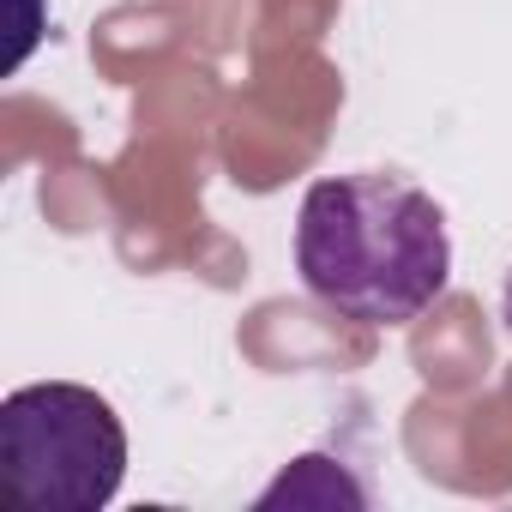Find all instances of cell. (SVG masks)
Masks as SVG:
<instances>
[{"mask_svg": "<svg viewBox=\"0 0 512 512\" xmlns=\"http://www.w3.org/2000/svg\"><path fill=\"white\" fill-rule=\"evenodd\" d=\"M296 272L344 320L410 326L452 284L446 211L392 169L326 175L296 217Z\"/></svg>", "mask_w": 512, "mask_h": 512, "instance_id": "1", "label": "cell"}, {"mask_svg": "<svg viewBox=\"0 0 512 512\" xmlns=\"http://www.w3.org/2000/svg\"><path fill=\"white\" fill-rule=\"evenodd\" d=\"M127 428L109 398L43 380L0 398V494L25 512H97L121 494Z\"/></svg>", "mask_w": 512, "mask_h": 512, "instance_id": "2", "label": "cell"}, {"mask_svg": "<svg viewBox=\"0 0 512 512\" xmlns=\"http://www.w3.org/2000/svg\"><path fill=\"white\" fill-rule=\"evenodd\" d=\"M500 314H506V326H512V272H506V284H500Z\"/></svg>", "mask_w": 512, "mask_h": 512, "instance_id": "3", "label": "cell"}]
</instances>
